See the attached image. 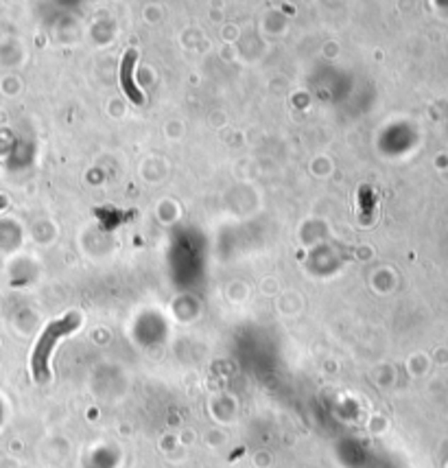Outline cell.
I'll return each mask as SVG.
<instances>
[{
    "label": "cell",
    "instance_id": "cell-2",
    "mask_svg": "<svg viewBox=\"0 0 448 468\" xmlns=\"http://www.w3.org/2000/svg\"><path fill=\"white\" fill-rule=\"evenodd\" d=\"M136 60H138V55H136V50H134V48L127 50L125 57H122V66H120V86H122V90L127 92V96H130L134 103H142L144 96H142V92L136 88V82H134Z\"/></svg>",
    "mask_w": 448,
    "mask_h": 468
},
{
    "label": "cell",
    "instance_id": "cell-1",
    "mask_svg": "<svg viewBox=\"0 0 448 468\" xmlns=\"http://www.w3.org/2000/svg\"><path fill=\"white\" fill-rule=\"evenodd\" d=\"M77 326H79V316L70 313V316H66L57 322H51L44 328V333L40 335V340L35 344V350L31 355V370H33L35 381L44 383V381L51 379V370H48V359H51V352H53L59 337L72 333Z\"/></svg>",
    "mask_w": 448,
    "mask_h": 468
}]
</instances>
